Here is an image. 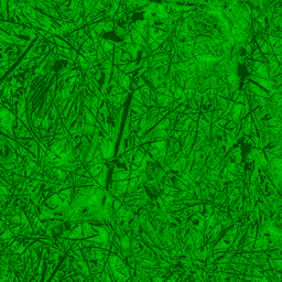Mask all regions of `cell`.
Instances as JSON below:
<instances>
[{"instance_id":"6","label":"cell","mask_w":282,"mask_h":282,"mask_svg":"<svg viewBox=\"0 0 282 282\" xmlns=\"http://www.w3.org/2000/svg\"><path fill=\"white\" fill-rule=\"evenodd\" d=\"M250 28H251V30L254 31V34H257L258 32H260V31L262 30L261 25H260L259 23H258L256 20H252L251 24H250Z\"/></svg>"},{"instance_id":"13","label":"cell","mask_w":282,"mask_h":282,"mask_svg":"<svg viewBox=\"0 0 282 282\" xmlns=\"http://www.w3.org/2000/svg\"><path fill=\"white\" fill-rule=\"evenodd\" d=\"M170 61H171V64H176V63H179V62H181L179 54H174V55L170 56Z\"/></svg>"},{"instance_id":"3","label":"cell","mask_w":282,"mask_h":282,"mask_svg":"<svg viewBox=\"0 0 282 282\" xmlns=\"http://www.w3.org/2000/svg\"><path fill=\"white\" fill-rule=\"evenodd\" d=\"M248 60L259 61V62H266V60H264V55L262 54L261 52H260L259 48L254 49V50L252 51V53L250 54V56H249V58H248Z\"/></svg>"},{"instance_id":"10","label":"cell","mask_w":282,"mask_h":282,"mask_svg":"<svg viewBox=\"0 0 282 282\" xmlns=\"http://www.w3.org/2000/svg\"><path fill=\"white\" fill-rule=\"evenodd\" d=\"M279 41V38L278 36H275V35H272V34H269L267 36V39H266V42H268L270 44V45H275L276 43Z\"/></svg>"},{"instance_id":"1","label":"cell","mask_w":282,"mask_h":282,"mask_svg":"<svg viewBox=\"0 0 282 282\" xmlns=\"http://www.w3.org/2000/svg\"><path fill=\"white\" fill-rule=\"evenodd\" d=\"M129 33H130V35H131V39H132V43H134V44H138V45L142 46V48H148L147 41L144 40L143 36H142L136 29H131Z\"/></svg>"},{"instance_id":"15","label":"cell","mask_w":282,"mask_h":282,"mask_svg":"<svg viewBox=\"0 0 282 282\" xmlns=\"http://www.w3.org/2000/svg\"><path fill=\"white\" fill-rule=\"evenodd\" d=\"M135 82L137 83V86H138L139 88L142 87V86H144V85L147 84V82L144 81V78H143V77H139L138 79H137V81H135Z\"/></svg>"},{"instance_id":"18","label":"cell","mask_w":282,"mask_h":282,"mask_svg":"<svg viewBox=\"0 0 282 282\" xmlns=\"http://www.w3.org/2000/svg\"><path fill=\"white\" fill-rule=\"evenodd\" d=\"M276 60L278 61V63L279 64H282V54H277V55H276Z\"/></svg>"},{"instance_id":"4","label":"cell","mask_w":282,"mask_h":282,"mask_svg":"<svg viewBox=\"0 0 282 282\" xmlns=\"http://www.w3.org/2000/svg\"><path fill=\"white\" fill-rule=\"evenodd\" d=\"M137 70H138V62L137 61H131V62L126 64V68L123 70V73L128 74L131 73V72H136Z\"/></svg>"},{"instance_id":"2","label":"cell","mask_w":282,"mask_h":282,"mask_svg":"<svg viewBox=\"0 0 282 282\" xmlns=\"http://www.w3.org/2000/svg\"><path fill=\"white\" fill-rule=\"evenodd\" d=\"M256 75L262 78H269V67H268L267 62H262L254 72Z\"/></svg>"},{"instance_id":"17","label":"cell","mask_w":282,"mask_h":282,"mask_svg":"<svg viewBox=\"0 0 282 282\" xmlns=\"http://www.w3.org/2000/svg\"><path fill=\"white\" fill-rule=\"evenodd\" d=\"M273 58H276V55L275 54H272V53H267V54H264V60H266V62H269V61L273 60Z\"/></svg>"},{"instance_id":"7","label":"cell","mask_w":282,"mask_h":282,"mask_svg":"<svg viewBox=\"0 0 282 282\" xmlns=\"http://www.w3.org/2000/svg\"><path fill=\"white\" fill-rule=\"evenodd\" d=\"M132 98L136 99V100H138L139 103L143 104V98H142V94H141V92L138 89H136V91L132 92Z\"/></svg>"},{"instance_id":"11","label":"cell","mask_w":282,"mask_h":282,"mask_svg":"<svg viewBox=\"0 0 282 282\" xmlns=\"http://www.w3.org/2000/svg\"><path fill=\"white\" fill-rule=\"evenodd\" d=\"M260 13H261V11H260L259 8H252L251 13H250V17H251L252 20H256V19L259 17Z\"/></svg>"},{"instance_id":"12","label":"cell","mask_w":282,"mask_h":282,"mask_svg":"<svg viewBox=\"0 0 282 282\" xmlns=\"http://www.w3.org/2000/svg\"><path fill=\"white\" fill-rule=\"evenodd\" d=\"M121 41H122L123 43H126V44H131L132 43V39H131V35L130 33H126V34L123 35L122 38H121Z\"/></svg>"},{"instance_id":"5","label":"cell","mask_w":282,"mask_h":282,"mask_svg":"<svg viewBox=\"0 0 282 282\" xmlns=\"http://www.w3.org/2000/svg\"><path fill=\"white\" fill-rule=\"evenodd\" d=\"M259 50H260V52L262 53V54H267V53H272L273 54V51H272V46L270 45L269 43L268 42H264L263 44H262L261 46L259 48Z\"/></svg>"},{"instance_id":"8","label":"cell","mask_w":282,"mask_h":282,"mask_svg":"<svg viewBox=\"0 0 282 282\" xmlns=\"http://www.w3.org/2000/svg\"><path fill=\"white\" fill-rule=\"evenodd\" d=\"M176 67V70H179V72H189V67H187V65L184 62H179V63L174 64Z\"/></svg>"},{"instance_id":"16","label":"cell","mask_w":282,"mask_h":282,"mask_svg":"<svg viewBox=\"0 0 282 282\" xmlns=\"http://www.w3.org/2000/svg\"><path fill=\"white\" fill-rule=\"evenodd\" d=\"M162 53H165V50L163 49V46H159L156 50H154L153 52H151V55H156V54H162Z\"/></svg>"},{"instance_id":"9","label":"cell","mask_w":282,"mask_h":282,"mask_svg":"<svg viewBox=\"0 0 282 282\" xmlns=\"http://www.w3.org/2000/svg\"><path fill=\"white\" fill-rule=\"evenodd\" d=\"M120 60L122 61V62H125V63H129V62H131V61H134V58H132V56L130 55V53H128L127 51H123Z\"/></svg>"},{"instance_id":"19","label":"cell","mask_w":282,"mask_h":282,"mask_svg":"<svg viewBox=\"0 0 282 282\" xmlns=\"http://www.w3.org/2000/svg\"><path fill=\"white\" fill-rule=\"evenodd\" d=\"M162 1H164V2H168V0H162Z\"/></svg>"},{"instance_id":"14","label":"cell","mask_w":282,"mask_h":282,"mask_svg":"<svg viewBox=\"0 0 282 282\" xmlns=\"http://www.w3.org/2000/svg\"><path fill=\"white\" fill-rule=\"evenodd\" d=\"M189 72L190 73H197V63H193L189 65Z\"/></svg>"}]
</instances>
